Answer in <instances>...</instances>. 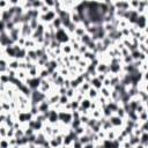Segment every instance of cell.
Masks as SVG:
<instances>
[{
  "label": "cell",
  "mask_w": 148,
  "mask_h": 148,
  "mask_svg": "<svg viewBox=\"0 0 148 148\" xmlns=\"http://www.w3.org/2000/svg\"><path fill=\"white\" fill-rule=\"evenodd\" d=\"M82 148H95V143L94 142H88V143L83 145Z\"/></svg>",
  "instance_id": "29"
},
{
  "label": "cell",
  "mask_w": 148,
  "mask_h": 148,
  "mask_svg": "<svg viewBox=\"0 0 148 148\" xmlns=\"http://www.w3.org/2000/svg\"><path fill=\"white\" fill-rule=\"evenodd\" d=\"M89 83H90V86L92 87V88H95L96 90H99L103 86H102V82L96 77V76H94V77H91L90 79V81H89Z\"/></svg>",
  "instance_id": "13"
},
{
  "label": "cell",
  "mask_w": 148,
  "mask_h": 148,
  "mask_svg": "<svg viewBox=\"0 0 148 148\" xmlns=\"http://www.w3.org/2000/svg\"><path fill=\"white\" fill-rule=\"evenodd\" d=\"M58 116H59V123L64 126H69V124L73 120L72 112H69V111L60 110V111H58Z\"/></svg>",
  "instance_id": "2"
},
{
  "label": "cell",
  "mask_w": 148,
  "mask_h": 148,
  "mask_svg": "<svg viewBox=\"0 0 148 148\" xmlns=\"http://www.w3.org/2000/svg\"><path fill=\"white\" fill-rule=\"evenodd\" d=\"M147 49H148L147 43H139L136 50H138L139 52H141V53H147Z\"/></svg>",
  "instance_id": "23"
},
{
  "label": "cell",
  "mask_w": 148,
  "mask_h": 148,
  "mask_svg": "<svg viewBox=\"0 0 148 148\" xmlns=\"http://www.w3.org/2000/svg\"><path fill=\"white\" fill-rule=\"evenodd\" d=\"M54 39L60 44H66V43H69V39H71V36L67 34V31L64 29V28H60L58 30H56V35H54Z\"/></svg>",
  "instance_id": "1"
},
{
  "label": "cell",
  "mask_w": 148,
  "mask_h": 148,
  "mask_svg": "<svg viewBox=\"0 0 148 148\" xmlns=\"http://www.w3.org/2000/svg\"><path fill=\"white\" fill-rule=\"evenodd\" d=\"M34 119V116L29 112V111H18L17 113V118L16 120L21 124V125H27L30 120Z\"/></svg>",
  "instance_id": "3"
},
{
  "label": "cell",
  "mask_w": 148,
  "mask_h": 148,
  "mask_svg": "<svg viewBox=\"0 0 148 148\" xmlns=\"http://www.w3.org/2000/svg\"><path fill=\"white\" fill-rule=\"evenodd\" d=\"M38 73H39V68L36 66V64H35L31 68H29V69L27 71L28 77H37V76H38Z\"/></svg>",
  "instance_id": "12"
},
{
  "label": "cell",
  "mask_w": 148,
  "mask_h": 148,
  "mask_svg": "<svg viewBox=\"0 0 148 148\" xmlns=\"http://www.w3.org/2000/svg\"><path fill=\"white\" fill-rule=\"evenodd\" d=\"M108 120H109V123L111 124L112 128H123V127H124V119L119 118V117L116 116L114 113L111 114V116L108 118Z\"/></svg>",
  "instance_id": "6"
},
{
  "label": "cell",
  "mask_w": 148,
  "mask_h": 148,
  "mask_svg": "<svg viewBox=\"0 0 148 148\" xmlns=\"http://www.w3.org/2000/svg\"><path fill=\"white\" fill-rule=\"evenodd\" d=\"M98 95H99L98 90H96V89L92 88V87H90V89L86 92V97H88V98L91 99V101H95V99L98 97Z\"/></svg>",
  "instance_id": "10"
},
{
  "label": "cell",
  "mask_w": 148,
  "mask_h": 148,
  "mask_svg": "<svg viewBox=\"0 0 148 148\" xmlns=\"http://www.w3.org/2000/svg\"><path fill=\"white\" fill-rule=\"evenodd\" d=\"M59 148H69V147H68V146H60Z\"/></svg>",
  "instance_id": "31"
},
{
  "label": "cell",
  "mask_w": 148,
  "mask_h": 148,
  "mask_svg": "<svg viewBox=\"0 0 148 148\" xmlns=\"http://www.w3.org/2000/svg\"><path fill=\"white\" fill-rule=\"evenodd\" d=\"M114 114H116V116H118V117H119V118H121V119H125L127 113H126V111H125V109H124L123 106H118V109L116 110Z\"/></svg>",
  "instance_id": "20"
},
{
  "label": "cell",
  "mask_w": 148,
  "mask_h": 148,
  "mask_svg": "<svg viewBox=\"0 0 148 148\" xmlns=\"http://www.w3.org/2000/svg\"><path fill=\"white\" fill-rule=\"evenodd\" d=\"M90 104H91V99H89L88 97H83V99L80 102V106L83 110H90Z\"/></svg>",
  "instance_id": "15"
},
{
  "label": "cell",
  "mask_w": 148,
  "mask_h": 148,
  "mask_svg": "<svg viewBox=\"0 0 148 148\" xmlns=\"http://www.w3.org/2000/svg\"><path fill=\"white\" fill-rule=\"evenodd\" d=\"M18 61L17 59H12L9 60L8 62V68L9 69H13V71H18Z\"/></svg>",
  "instance_id": "19"
},
{
  "label": "cell",
  "mask_w": 148,
  "mask_h": 148,
  "mask_svg": "<svg viewBox=\"0 0 148 148\" xmlns=\"http://www.w3.org/2000/svg\"><path fill=\"white\" fill-rule=\"evenodd\" d=\"M95 71H96L97 74H105V75H108V73H109V64L104 62V61H99L96 65Z\"/></svg>",
  "instance_id": "8"
},
{
  "label": "cell",
  "mask_w": 148,
  "mask_h": 148,
  "mask_svg": "<svg viewBox=\"0 0 148 148\" xmlns=\"http://www.w3.org/2000/svg\"><path fill=\"white\" fill-rule=\"evenodd\" d=\"M16 79L24 82L27 79H28V74H27V71H23V69H18L16 71Z\"/></svg>",
  "instance_id": "14"
},
{
  "label": "cell",
  "mask_w": 148,
  "mask_h": 148,
  "mask_svg": "<svg viewBox=\"0 0 148 148\" xmlns=\"http://www.w3.org/2000/svg\"><path fill=\"white\" fill-rule=\"evenodd\" d=\"M139 143L143 146H148V132H142L139 136Z\"/></svg>",
  "instance_id": "18"
},
{
  "label": "cell",
  "mask_w": 148,
  "mask_h": 148,
  "mask_svg": "<svg viewBox=\"0 0 148 148\" xmlns=\"http://www.w3.org/2000/svg\"><path fill=\"white\" fill-rule=\"evenodd\" d=\"M69 102V98L66 96V95H62V96H60L59 97V101H58V103L61 105V106H64L65 104H67Z\"/></svg>",
  "instance_id": "25"
},
{
  "label": "cell",
  "mask_w": 148,
  "mask_h": 148,
  "mask_svg": "<svg viewBox=\"0 0 148 148\" xmlns=\"http://www.w3.org/2000/svg\"><path fill=\"white\" fill-rule=\"evenodd\" d=\"M69 104H71L72 111H76L77 108L80 106V102H77L76 99H71V101H69Z\"/></svg>",
  "instance_id": "26"
},
{
  "label": "cell",
  "mask_w": 148,
  "mask_h": 148,
  "mask_svg": "<svg viewBox=\"0 0 148 148\" xmlns=\"http://www.w3.org/2000/svg\"><path fill=\"white\" fill-rule=\"evenodd\" d=\"M77 140H79L82 145H86V143H88V142H91L90 136H89V135H87V134H82V135H80V136L77 138Z\"/></svg>",
  "instance_id": "21"
},
{
  "label": "cell",
  "mask_w": 148,
  "mask_h": 148,
  "mask_svg": "<svg viewBox=\"0 0 148 148\" xmlns=\"http://www.w3.org/2000/svg\"><path fill=\"white\" fill-rule=\"evenodd\" d=\"M8 62H9V60L6 57L2 56L0 58V68H7L8 67Z\"/></svg>",
  "instance_id": "24"
},
{
  "label": "cell",
  "mask_w": 148,
  "mask_h": 148,
  "mask_svg": "<svg viewBox=\"0 0 148 148\" xmlns=\"http://www.w3.org/2000/svg\"><path fill=\"white\" fill-rule=\"evenodd\" d=\"M56 17H57V14H56L54 9H50L46 14L39 15V22H42V23H44V24H49V23H51Z\"/></svg>",
  "instance_id": "4"
},
{
  "label": "cell",
  "mask_w": 148,
  "mask_h": 148,
  "mask_svg": "<svg viewBox=\"0 0 148 148\" xmlns=\"http://www.w3.org/2000/svg\"><path fill=\"white\" fill-rule=\"evenodd\" d=\"M46 123L50 124V125H57L59 123V116H58V111H56L54 109H50L47 111V119H46Z\"/></svg>",
  "instance_id": "5"
},
{
  "label": "cell",
  "mask_w": 148,
  "mask_h": 148,
  "mask_svg": "<svg viewBox=\"0 0 148 148\" xmlns=\"http://www.w3.org/2000/svg\"><path fill=\"white\" fill-rule=\"evenodd\" d=\"M24 83L31 89V90H37L39 88V84H40V79L37 76V77H28Z\"/></svg>",
  "instance_id": "7"
},
{
  "label": "cell",
  "mask_w": 148,
  "mask_h": 148,
  "mask_svg": "<svg viewBox=\"0 0 148 148\" xmlns=\"http://www.w3.org/2000/svg\"><path fill=\"white\" fill-rule=\"evenodd\" d=\"M60 49H61V53H62L64 56H69V54L74 53V52H73V49H72V46H71L69 43H66V44L60 45Z\"/></svg>",
  "instance_id": "11"
},
{
  "label": "cell",
  "mask_w": 148,
  "mask_h": 148,
  "mask_svg": "<svg viewBox=\"0 0 148 148\" xmlns=\"http://www.w3.org/2000/svg\"><path fill=\"white\" fill-rule=\"evenodd\" d=\"M82 143L79 141V140H74L73 142H72V145L69 146V148H82Z\"/></svg>",
  "instance_id": "27"
},
{
  "label": "cell",
  "mask_w": 148,
  "mask_h": 148,
  "mask_svg": "<svg viewBox=\"0 0 148 148\" xmlns=\"http://www.w3.org/2000/svg\"><path fill=\"white\" fill-rule=\"evenodd\" d=\"M96 77H97L101 82H103V81H104V79L106 77V75H105V74H97V75H96Z\"/></svg>",
  "instance_id": "30"
},
{
  "label": "cell",
  "mask_w": 148,
  "mask_h": 148,
  "mask_svg": "<svg viewBox=\"0 0 148 148\" xmlns=\"http://www.w3.org/2000/svg\"><path fill=\"white\" fill-rule=\"evenodd\" d=\"M79 42H80V44H83V45H88V44L91 42V36H90L89 34H87V32H86L83 36H81V37H80Z\"/></svg>",
  "instance_id": "16"
},
{
  "label": "cell",
  "mask_w": 148,
  "mask_h": 148,
  "mask_svg": "<svg viewBox=\"0 0 148 148\" xmlns=\"http://www.w3.org/2000/svg\"><path fill=\"white\" fill-rule=\"evenodd\" d=\"M37 109H38V112L39 113H45V112H47L51 109V106H50L47 99H44V101H42L40 103L37 104Z\"/></svg>",
  "instance_id": "9"
},
{
  "label": "cell",
  "mask_w": 148,
  "mask_h": 148,
  "mask_svg": "<svg viewBox=\"0 0 148 148\" xmlns=\"http://www.w3.org/2000/svg\"><path fill=\"white\" fill-rule=\"evenodd\" d=\"M111 90L112 89H109V88H105V87H102L99 90H98V92H99V95L101 96H103L104 98H110V94H111Z\"/></svg>",
  "instance_id": "17"
},
{
  "label": "cell",
  "mask_w": 148,
  "mask_h": 148,
  "mask_svg": "<svg viewBox=\"0 0 148 148\" xmlns=\"http://www.w3.org/2000/svg\"><path fill=\"white\" fill-rule=\"evenodd\" d=\"M75 94H76V90H75L74 88H68V89L66 90V96H67V97L69 98V101L74 98Z\"/></svg>",
  "instance_id": "22"
},
{
  "label": "cell",
  "mask_w": 148,
  "mask_h": 148,
  "mask_svg": "<svg viewBox=\"0 0 148 148\" xmlns=\"http://www.w3.org/2000/svg\"><path fill=\"white\" fill-rule=\"evenodd\" d=\"M3 32H6V23L2 20H0V35Z\"/></svg>",
  "instance_id": "28"
}]
</instances>
